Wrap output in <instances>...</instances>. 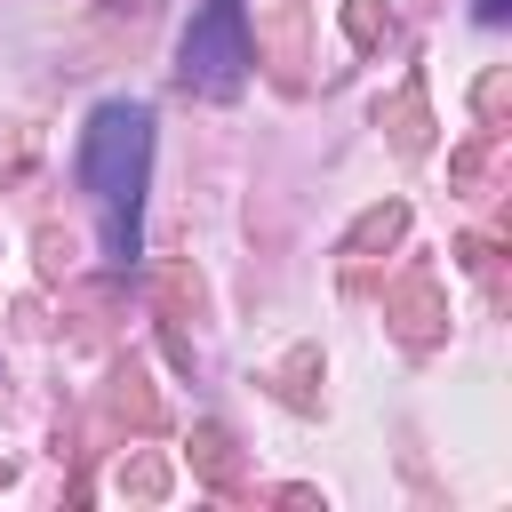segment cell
Masks as SVG:
<instances>
[{"instance_id": "cell-1", "label": "cell", "mask_w": 512, "mask_h": 512, "mask_svg": "<svg viewBox=\"0 0 512 512\" xmlns=\"http://www.w3.org/2000/svg\"><path fill=\"white\" fill-rule=\"evenodd\" d=\"M72 168H80V192H88V208H96V240H104V264H112V272H128V264L144 256L152 112H144V104H128V96L96 104V112H88V128H80V152H72Z\"/></svg>"}, {"instance_id": "cell-3", "label": "cell", "mask_w": 512, "mask_h": 512, "mask_svg": "<svg viewBox=\"0 0 512 512\" xmlns=\"http://www.w3.org/2000/svg\"><path fill=\"white\" fill-rule=\"evenodd\" d=\"M472 16H480V24H496V16H504V0H480V8H472Z\"/></svg>"}, {"instance_id": "cell-2", "label": "cell", "mask_w": 512, "mask_h": 512, "mask_svg": "<svg viewBox=\"0 0 512 512\" xmlns=\"http://www.w3.org/2000/svg\"><path fill=\"white\" fill-rule=\"evenodd\" d=\"M176 72H184V88H200V96H240V80H248V16H240V0H208V8L184 24Z\"/></svg>"}]
</instances>
